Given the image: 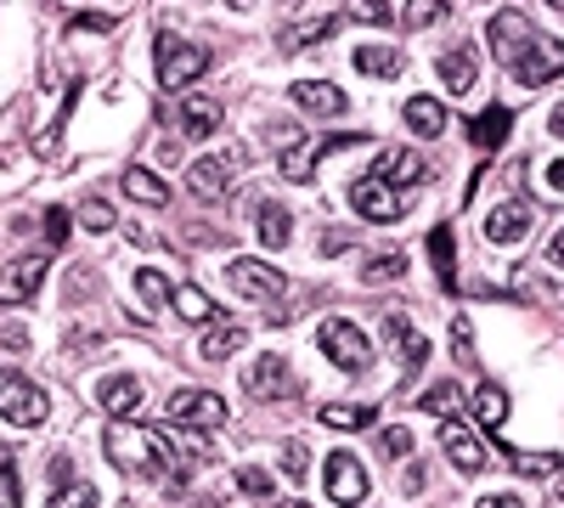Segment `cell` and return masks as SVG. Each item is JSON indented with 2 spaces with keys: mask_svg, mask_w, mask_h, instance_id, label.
I'll return each mask as SVG.
<instances>
[{
  "mask_svg": "<svg viewBox=\"0 0 564 508\" xmlns=\"http://www.w3.org/2000/svg\"><path fill=\"white\" fill-rule=\"evenodd\" d=\"M108 457L135 475H159V480H186L193 464L204 457V446H181L175 435L164 430H130V424H113L108 430Z\"/></svg>",
  "mask_w": 564,
  "mask_h": 508,
  "instance_id": "6da1fadb",
  "label": "cell"
},
{
  "mask_svg": "<svg viewBox=\"0 0 564 508\" xmlns=\"http://www.w3.org/2000/svg\"><path fill=\"white\" fill-rule=\"evenodd\" d=\"M226 277H231V289H238L243 300H260L265 311H271V322H289V311H282V305H289V277H282L271 260H231L226 266Z\"/></svg>",
  "mask_w": 564,
  "mask_h": 508,
  "instance_id": "7a4b0ae2",
  "label": "cell"
},
{
  "mask_svg": "<svg viewBox=\"0 0 564 508\" xmlns=\"http://www.w3.org/2000/svg\"><path fill=\"white\" fill-rule=\"evenodd\" d=\"M45 412H52L45 390H40L34 379H23L18 367H0V419L34 430V424H45Z\"/></svg>",
  "mask_w": 564,
  "mask_h": 508,
  "instance_id": "3957f363",
  "label": "cell"
},
{
  "mask_svg": "<svg viewBox=\"0 0 564 508\" xmlns=\"http://www.w3.org/2000/svg\"><path fill=\"white\" fill-rule=\"evenodd\" d=\"M316 345H322V356L334 361V367H345V374H361V367L372 361L367 334L356 328V322H345V316H327L322 328H316Z\"/></svg>",
  "mask_w": 564,
  "mask_h": 508,
  "instance_id": "277c9868",
  "label": "cell"
},
{
  "mask_svg": "<svg viewBox=\"0 0 564 508\" xmlns=\"http://www.w3.org/2000/svg\"><path fill=\"white\" fill-rule=\"evenodd\" d=\"M204 68H209V45H193V40L159 34V85H164V90L193 85Z\"/></svg>",
  "mask_w": 564,
  "mask_h": 508,
  "instance_id": "5b68a950",
  "label": "cell"
},
{
  "mask_svg": "<svg viewBox=\"0 0 564 508\" xmlns=\"http://www.w3.org/2000/svg\"><path fill=\"white\" fill-rule=\"evenodd\" d=\"M243 390H249V401H294L300 379H294L289 356H254L243 367Z\"/></svg>",
  "mask_w": 564,
  "mask_h": 508,
  "instance_id": "8992f818",
  "label": "cell"
},
{
  "mask_svg": "<svg viewBox=\"0 0 564 508\" xmlns=\"http://www.w3.org/2000/svg\"><path fill=\"white\" fill-rule=\"evenodd\" d=\"M486 40H491V57L502 63V68H513L525 52H531V40H536V23L525 18V12H497L491 18V29H486Z\"/></svg>",
  "mask_w": 564,
  "mask_h": 508,
  "instance_id": "52a82bcc",
  "label": "cell"
},
{
  "mask_svg": "<svg viewBox=\"0 0 564 508\" xmlns=\"http://www.w3.org/2000/svg\"><path fill=\"white\" fill-rule=\"evenodd\" d=\"M170 424H186V430H220L226 424V401L215 390H175L164 401Z\"/></svg>",
  "mask_w": 564,
  "mask_h": 508,
  "instance_id": "ba28073f",
  "label": "cell"
},
{
  "mask_svg": "<svg viewBox=\"0 0 564 508\" xmlns=\"http://www.w3.org/2000/svg\"><path fill=\"white\" fill-rule=\"evenodd\" d=\"M356 142H367L361 130H334V136H311V142H300V136H294V148L282 153V175H289V181H311V170H316V159H322V153H334V148H356Z\"/></svg>",
  "mask_w": 564,
  "mask_h": 508,
  "instance_id": "9c48e42d",
  "label": "cell"
},
{
  "mask_svg": "<svg viewBox=\"0 0 564 508\" xmlns=\"http://www.w3.org/2000/svg\"><path fill=\"white\" fill-rule=\"evenodd\" d=\"M441 446H446V457H452L463 475H480L491 464L486 441L475 435V424H463V419H441Z\"/></svg>",
  "mask_w": 564,
  "mask_h": 508,
  "instance_id": "30bf717a",
  "label": "cell"
},
{
  "mask_svg": "<svg viewBox=\"0 0 564 508\" xmlns=\"http://www.w3.org/2000/svg\"><path fill=\"white\" fill-rule=\"evenodd\" d=\"M508 74H513V85H547V79H558V74H564V40L536 34V40H531V52L513 63Z\"/></svg>",
  "mask_w": 564,
  "mask_h": 508,
  "instance_id": "8fae6325",
  "label": "cell"
},
{
  "mask_svg": "<svg viewBox=\"0 0 564 508\" xmlns=\"http://www.w3.org/2000/svg\"><path fill=\"white\" fill-rule=\"evenodd\" d=\"M350 209L367 215V220H401L406 215V193H395V187H384V181L361 175V181H350Z\"/></svg>",
  "mask_w": 564,
  "mask_h": 508,
  "instance_id": "7c38bea8",
  "label": "cell"
},
{
  "mask_svg": "<svg viewBox=\"0 0 564 508\" xmlns=\"http://www.w3.org/2000/svg\"><path fill=\"white\" fill-rule=\"evenodd\" d=\"M322 486H327V497L345 502V508H356V502L367 497V475H361V464H356L350 452L327 457V464H322Z\"/></svg>",
  "mask_w": 564,
  "mask_h": 508,
  "instance_id": "4fadbf2b",
  "label": "cell"
},
{
  "mask_svg": "<svg viewBox=\"0 0 564 508\" xmlns=\"http://www.w3.org/2000/svg\"><path fill=\"white\" fill-rule=\"evenodd\" d=\"M45 283V255H23L0 271V305H29Z\"/></svg>",
  "mask_w": 564,
  "mask_h": 508,
  "instance_id": "5bb4252c",
  "label": "cell"
},
{
  "mask_svg": "<svg viewBox=\"0 0 564 508\" xmlns=\"http://www.w3.org/2000/svg\"><path fill=\"white\" fill-rule=\"evenodd\" d=\"M423 175H430V164H423L412 148H384L379 164H372V181H384V187H395V193H412Z\"/></svg>",
  "mask_w": 564,
  "mask_h": 508,
  "instance_id": "9a60e30c",
  "label": "cell"
},
{
  "mask_svg": "<svg viewBox=\"0 0 564 508\" xmlns=\"http://www.w3.org/2000/svg\"><path fill=\"white\" fill-rule=\"evenodd\" d=\"M238 164H243V148H238V153H226V159H198L193 170H186V187L215 204V198L231 193V170H238Z\"/></svg>",
  "mask_w": 564,
  "mask_h": 508,
  "instance_id": "2e32d148",
  "label": "cell"
},
{
  "mask_svg": "<svg viewBox=\"0 0 564 508\" xmlns=\"http://www.w3.org/2000/svg\"><path fill=\"white\" fill-rule=\"evenodd\" d=\"M441 85L452 90V97H475V85H480V57H475V45H452V52H441Z\"/></svg>",
  "mask_w": 564,
  "mask_h": 508,
  "instance_id": "e0dca14e",
  "label": "cell"
},
{
  "mask_svg": "<svg viewBox=\"0 0 564 508\" xmlns=\"http://www.w3.org/2000/svg\"><path fill=\"white\" fill-rule=\"evenodd\" d=\"M531 220H536V209H531L525 198H508V204H497V209L486 215V238H491V244H520V238L531 233Z\"/></svg>",
  "mask_w": 564,
  "mask_h": 508,
  "instance_id": "ac0fdd59",
  "label": "cell"
},
{
  "mask_svg": "<svg viewBox=\"0 0 564 508\" xmlns=\"http://www.w3.org/2000/svg\"><path fill=\"white\" fill-rule=\"evenodd\" d=\"M384 339L395 345V356H401V367H406V374H417V367H423V356H430V339H423V334H412L406 311H384Z\"/></svg>",
  "mask_w": 564,
  "mask_h": 508,
  "instance_id": "d6986e66",
  "label": "cell"
},
{
  "mask_svg": "<svg viewBox=\"0 0 564 508\" xmlns=\"http://www.w3.org/2000/svg\"><path fill=\"white\" fill-rule=\"evenodd\" d=\"M243 345H249V328H243V322L215 316L209 328H204V339H198V356H204V361H226L231 350H243Z\"/></svg>",
  "mask_w": 564,
  "mask_h": 508,
  "instance_id": "ffe728a7",
  "label": "cell"
},
{
  "mask_svg": "<svg viewBox=\"0 0 564 508\" xmlns=\"http://www.w3.org/2000/svg\"><path fill=\"white\" fill-rule=\"evenodd\" d=\"M119 187L135 198V204H148V209H164L170 204V187H164V175H153L148 164H130L124 175H119Z\"/></svg>",
  "mask_w": 564,
  "mask_h": 508,
  "instance_id": "44dd1931",
  "label": "cell"
},
{
  "mask_svg": "<svg viewBox=\"0 0 564 508\" xmlns=\"http://www.w3.org/2000/svg\"><path fill=\"white\" fill-rule=\"evenodd\" d=\"M294 102L305 114H345V90L327 79H294Z\"/></svg>",
  "mask_w": 564,
  "mask_h": 508,
  "instance_id": "7402d4cb",
  "label": "cell"
},
{
  "mask_svg": "<svg viewBox=\"0 0 564 508\" xmlns=\"http://www.w3.org/2000/svg\"><path fill=\"white\" fill-rule=\"evenodd\" d=\"M102 407L113 412V419H130V412L141 407V396H148V390H141V379L135 374H113V379H102Z\"/></svg>",
  "mask_w": 564,
  "mask_h": 508,
  "instance_id": "603a6c76",
  "label": "cell"
},
{
  "mask_svg": "<svg viewBox=\"0 0 564 508\" xmlns=\"http://www.w3.org/2000/svg\"><path fill=\"white\" fill-rule=\"evenodd\" d=\"M508 130H513L508 108H486L480 119H468V142H475L480 153H497V148L508 142Z\"/></svg>",
  "mask_w": 564,
  "mask_h": 508,
  "instance_id": "cb8c5ba5",
  "label": "cell"
},
{
  "mask_svg": "<svg viewBox=\"0 0 564 508\" xmlns=\"http://www.w3.org/2000/svg\"><path fill=\"white\" fill-rule=\"evenodd\" d=\"M220 119H226V114H220L215 97H186V102H181V130H186V136H198V142L220 130Z\"/></svg>",
  "mask_w": 564,
  "mask_h": 508,
  "instance_id": "d4e9b609",
  "label": "cell"
},
{
  "mask_svg": "<svg viewBox=\"0 0 564 508\" xmlns=\"http://www.w3.org/2000/svg\"><path fill=\"white\" fill-rule=\"evenodd\" d=\"M260 244L265 249H289L294 244V215L282 204H260Z\"/></svg>",
  "mask_w": 564,
  "mask_h": 508,
  "instance_id": "484cf974",
  "label": "cell"
},
{
  "mask_svg": "<svg viewBox=\"0 0 564 508\" xmlns=\"http://www.w3.org/2000/svg\"><path fill=\"white\" fill-rule=\"evenodd\" d=\"M401 119H406L417 136H430V142H435V136L446 130V108H441L435 97H412V102L401 108Z\"/></svg>",
  "mask_w": 564,
  "mask_h": 508,
  "instance_id": "4316f807",
  "label": "cell"
},
{
  "mask_svg": "<svg viewBox=\"0 0 564 508\" xmlns=\"http://www.w3.org/2000/svg\"><path fill=\"white\" fill-rule=\"evenodd\" d=\"M356 68L372 79H395L401 74V52L395 45H356Z\"/></svg>",
  "mask_w": 564,
  "mask_h": 508,
  "instance_id": "83f0119b",
  "label": "cell"
},
{
  "mask_svg": "<svg viewBox=\"0 0 564 508\" xmlns=\"http://www.w3.org/2000/svg\"><path fill=\"white\" fill-rule=\"evenodd\" d=\"M170 305H175V316H186V322H204V328H209V322L220 316V311H215V300H209V294H204L198 283L175 289V300H170Z\"/></svg>",
  "mask_w": 564,
  "mask_h": 508,
  "instance_id": "f1b7e54d",
  "label": "cell"
},
{
  "mask_svg": "<svg viewBox=\"0 0 564 508\" xmlns=\"http://www.w3.org/2000/svg\"><path fill=\"white\" fill-rule=\"evenodd\" d=\"M475 419H480L486 430H502V424H508V390H502V385H480V390H475Z\"/></svg>",
  "mask_w": 564,
  "mask_h": 508,
  "instance_id": "f546056e",
  "label": "cell"
},
{
  "mask_svg": "<svg viewBox=\"0 0 564 508\" xmlns=\"http://www.w3.org/2000/svg\"><path fill=\"white\" fill-rule=\"evenodd\" d=\"M316 419L327 424V430H367V424H379V407H322Z\"/></svg>",
  "mask_w": 564,
  "mask_h": 508,
  "instance_id": "4dcf8cb0",
  "label": "cell"
},
{
  "mask_svg": "<svg viewBox=\"0 0 564 508\" xmlns=\"http://www.w3.org/2000/svg\"><path fill=\"white\" fill-rule=\"evenodd\" d=\"M463 401H468V396H463L452 379H441V385H430V390L417 396V407H423V412H435V419H457V407H463Z\"/></svg>",
  "mask_w": 564,
  "mask_h": 508,
  "instance_id": "1f68e13d",
  "label": "cell"
},
{
  "mask_svg": "<svg viewBox=\"0 0 564 508\" xmlns=\"http://www.w3.org/2000/svg\"><path fill=\"white\" fill-rule=\"evenodd\" d=\"M339 18H311V23H289L282 29V52H305V45H316L322 34H334Z\"/></svg>",
  "mask_w": 564,
  "mask_h": 508,
  "instance_id": "d6a6232c",
  "label": "cell"
},
{
  "mask_svg": "<svg viewBox=\"0 0 564 508\" xmlns=\"http://www.w3.org/2000/svg\"><path fill=\"white\" fill-rule=\"evenodd\" d=\"M508 464H513V475L542 480V475H558L564 469V457L558 452H508Z\"/></svg>",
  "mask_w": 564,
  "mask_h": 508,
  "instance_id": "836d02e7",
  "label": "cell"
},
{
  "mask_svg": "<svg viewBox=\"0 0 564 508\" xmlns=\"http://www.w3.org/2000/svg\"><path fill=\"white\" fill-rule=\"evenodd\" d=\"M135 294H141V300H148L153 311L175 300V289H170V277H164L159 266H141V271H135Z\"/></svg>",
  "mask_w": 564,
  "mask_h": 508,
  "instance_id": "e575fe53",
  "label": "cell"
},
{
  "mask_svg": "<svg viewBox=\"0 0 564 508\" xmlns=\"http://www.w3.org/2000/svg\"><path fill=\"white\" fill-rule=\"evenodd\" d=\"M401 271H406V255H401V249H390V255H372V266H367V283H384V277L395 283Z\"/></svg>",
  "mask_w": 564,
  "mask_h": 508,
  "instance_id": "d590c367",
  "label": "cell"
},
{
  "mask_svg": "<svg viewBox=\"0 0 564 508\" xmlns=\"http://www.w3.org/2000/svg\"><path fill=\"white\" fill-rule=\"evenodd\" d=\"M0 508H18V457L0 446Z\"/></svg>",
  "mask_w": 564,
  "mask_h": 508,
  "instance_id": "8d00e7d4",
  "label": "cell"
},
{
  "mask_svg": "<svg viewBox=\"0 0 564 508\" xmlns=\"http://www.w3.org/2000/svg\"><path fill=\"white\" fill-rule=\"evenodd\" d=\"M441 18H446V0H412L406 7V29H430Z\"/></svg>",
  "mask_w": 564,
  "mask_h": 508,
  "instance_id": "74e56055",
  "label": "cell"
},
{
  "mask_svg": "<svg viewBox=\"0 0 564 508\" xmlns=\"http://www.w3.org/2000/svg\"><path fill=\"white\" fill-rule=\"evenodd\" d=\"M452 350H457V361H463V367H475V328H468V316H457V322H452Z\"/></svg>",
  "mask_w": 564,
  "mask_h": 508,
  "instance_id": "f35d334b",
  "label": "cell"
},
{
  "mask_svg": "<svg viewBox=\"0 0 564 508\" xmlns=\"http://www.w3.org/2000/svg\"><path fill=\"white\" fill-rule=\"evenodd\" d=\"M345 18H356V23H390V7H384V0H350Z\"/></svg>",
  "mask_w": 564,
  "mask_h": 508,
  "instance_id": "ab89813d",
  "label": "cell"
},
{
  "mask_svg": "<svg viewBox=\"0 0 564 508\" xmlns=\"http://www.w3.org/2000/svg\"><path fill=\"white\" fill-rule=\"evenodd\" d=\"M430 249H435V271L452 283V226H435V238H430Z\"/></svg>",
  "mask_w": 564,
  "mask_h": 508,
  "instance_id": "60d3db41",
  "label": "cell"
},
{
  "mask_svg": "<svg viewBox=\"0 0 564 508\" xmlns=\"http://www.w3.org/2000/svg\"><path fill=\"white\" fill-rule=\"evenodd\" d=\"M276 464H282V475H294V480H300V475L311 469V452H305L300 441H289V446H282V457H276Z\"/></svg>",
  "mask_w": 564,
  "mask_h": 508,
  "instance_id": "b9f144b4",
  "label": "cell"
},
{
  "mask_svg": "<svg viewBox=\"0 0 564 508\" xmlns=\"http://www.w3.org/2000/svg\"><path fill=\"white\" fill-rule=\"evenodd\" d=\"M238 491H249V497H271V475L254 469V464H243V469H238Z\"/></svg>",
  "mask_w": 564,
  "mask_h": 508,
  "instance_id": "7bdbcfd3",
  "label": "cell"
},
{
  "mask_svg": "<svg viewBox=\"0 0 564 508\" xmlns=\"http://www.w3.org/2000/svg\"><path fill=\"white\" fill-rule=\"evenodd\" d=\"M45 508H97V491H90V486H68V491H57Z\"/></svg>",
  "mask_w": 564,
  "mask_h": 508,
  "instance_id": "ee69618b",
  "label": "cell"
},
{
  "mask_svg": "<svg viewBox=\"0 0 564 508\" xmlns=\"http://www.w3.org/2000/svg\"><path fill=\"white\" fill-rule=\"evenodd\" d=\"M79 220L90 226V233H108V226H113V209H108V204H97V198H90V204H79Z\"/></svg>",
  "mask_w": 564,
  "mask_h": 508,
  "instance_id": "f6af8a7d",
  "label": "cell"
},
{
  "mask_svg": "<svg viewBox=\"0 0 564 508\" xmlns=\"http://www.w3.org/2000/svg\"><path fill=\"white\" fill-rule=\"evenodd\" d=\"M379 446H384V457H406V452H412V435H406V430H401V424H390V430H384V441H379Z\"/></svg>",
  "mask_w": 564,
  "mask_h": 508,
  "instance_id": "bcb514c9",
  "label": "cell"
},
{
  "mask_svg": "<svg viewBox=\"0 0 564 508\" xmlns=\"http://www.w3.org/2000/svg\"><path fill=\"white\" fill-rule=\"evenodd\" d=\"M45 238L68 244V209H45Z\"/></svg>",
  "mask_w": 564,
  "mask_h": 508,
  "instance_id": "7dc6e473",
  "label": "cell"
},
{
  "mask_svg": "<svg viewBox=\"0 0 564 508\" xmlns=\"http://www.w3.org/2000/svg\"><path fill=\"white\" fill-rule=\"evenodd\" d=\"M68 29H85V34H113V18H102V12H85V18H74Z\"/></svg>",
  "mask_w": 564,
  "mask_h": 508,
  "instance_id": "c3c4849f",
  "label": "cell"
},
{
  "mask_svg": "<svg viewBox=\"0 0 564 508\" xmlns=\"http://www.w3.org/2000/svg\"><path fill=\"white\" fill-rule=\"evenodd\" d=\"M0 345H12V350H29V334H23V328H0Z\"/></svg>",
  "mask_w": 564,
  "mask_h": 508,
  "instance_id": "681fc988",
  "label": "cell"
},
{
  "mask_svg": "<svg viewBox=\"0 0 564 508\" xmlns=\"http://www.w3.org/2000/svg\"><path fill=\"white\" fill-rule=\"evenodd\" d=\"M480 508H520V491H497V497H486Z\"/></svg>",
  "mask_w": 564,
  "mask_h": 508,
  "instance_id": "f907efd6",
  "label": "cell"
},
{
  "mask_svg": "<svg viewBox=\"0 0 564 508\" xmlns=\"http://www.w3.org/2000/svg\"><path fill=\"white\" fill-rule=\"evenodd\" d=\"M547 266H553V271H564V233L547 244Z\"/></svg>",
  "mask_w": 564,
  "mask_h": 508,
  "instance_id": "816d5d0a",
  "label": "cell"
},
{
  "mask_svg": "<svg viewBox=\"0 0 564 508\" xmlns=\"http://www.w3.org/2000/svg\"><path fill=\"white\" fill-rule=\"evenodd\" d=\"M68 475H74V457L57 452V457H52V480H68Z\"/></svg>",
  "mask_w": 564,
  "mask_h": 508,
  "instance_id": "f5cc1de1",
  "label": "cell"
},
{
  "mask_svg": "<svg viewBox=\"0 0 564 508\" xmlns=\"http://www.w3.org/2000/svg\"><path fill=\"white\" fill-rule=\"evenodd\" d=\"M547 187H553V193H564V159H553V164H547Z\"/></svg>",
  "mask_w": 564,
  "mask_h": 508,
  "instance_id": "db71d44e",
  "label": "cell"
},
{
  "mask_svg": "<svg viewBox=\"0 0 564 508\" xmlns=\"http://www.w3.org/2000/svg\"><path fill=\"white\" fill-rule=\"evenodd\" d=\"M345 244H350V238H345V233H327V238H322V255H339V249H345Z\"/></svg>",
  "mask_w": 564,
  "mask_h": 508,
  "instance_id": "11a10c76",
  "label": "cell"
},
{
  "mask_svg": "<svg viewBox=\"0 0 564 508\" xmlns=\"http://www.w3.org/2000/svg\"><path fill=\"white\" fill-rule=\"evenodd\" d=\"M547 125H553V136H564V102H558V108L547 114Z\"/></svg>",
  "mask_w": 564,
  "mask_h": 508,
  "instance_id": "9f6ffc18",
  "label": "cell"
},
{
  "mask_svg": "<svg viewBox=\"0 0 564 508\" xmlns=\"http://www.w3.org/2000/svg\"><path fill=\"white\" fill-rule=\"evenodd\" d=\"M553 502L564 508V469H558V486H553Z\"/></svg>",
  "mask_w": 564,
  "mask_h": 508,
  "instance_id": "6f0895ef",
  "label": "cell"
},
{
  "mask_svg": "<svg viewBox=\"0 0 564 508\" xmlns=\"http://www.w3.org/2000/svg\"><path fill=\"white\" fill-rule=\"evenodd\" d=\"M231 7H238V12H249V7H254V0H231Z\"/></svg>",
  "mask_w": 564,
  "mask_h": 508,
  "instance_id": "680465c9",
  "label": "cell"
},
{
  "mask_svg": "<svg viewBox=\"0 0 564 508\" xmlns=\"http://www.w3.org/2000/svg\"><path fill=\"white\" fill-rule=\"evenodd\" d=\"M282 508H311V502H282Z\"/></svg>",
  "mask_w": 564,
  "mask_h": 508,
  "instance_id": "91938a15",
  "label": "cell"
},
{
  "mask_svg": "<svg viewBox=\"0 0 564 508\" xmlns=\"http://www.w3.org/2000/svg\"><path fill=\"white\" fill-rule=\"evenodd\" d=\"M547 7H558V12H564V0H547Z\"/></svg>",
  "mask_w": 564,
  "mask_h": 508,
  "instance_id": "94428289",
  "label": "cell"
}]
</instances>
